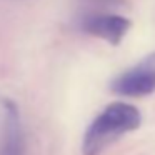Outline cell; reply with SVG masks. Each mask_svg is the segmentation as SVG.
Masks as SVG:
<instances>
[{
  "label": "cell",
  "instance_id": "cell-4",
  "mask_svg": "<svg viewBox=\"0 0 155 155\" xmlns=\"http://www.w3.org/2000/svg\"><path fill=\"white\" fill-rule=\"evenodd\" d=\"M0 155H25V137L17 105L4 100V125L0 138Z\"/></svg>",
  "mask_w": 155,
  "mask_h": 155
},
{
  "label": "cell",
  "instance_id": "cell-3",
  "mask_svg": "<svg viewBox=\"0 0 155 155\" xmlns=\"http://www.w3.org/2000/svg\"><path fill=\"white\" fill-rule=\"evenodd\" d=\"M132 22L127 17L115 14H102V15H90L82 22L84 32L98 37L108 42L110 45H118L127 32L130 30Z\"/></svg>",
  "mask_w": 155,
  "mask_h": 155
},
{
  "label": "cell",
  "instance_id": "cell-2",
  "mask_svg": "<svg viewBox=\"0 0 155 155\" xmlns=\"http://www.w3.org/2000/svg\"><path fill=\"white\" fill-rule=\"evenodd\" d=\"M110 90L120 97L142 98L155 92V52L145 55L134 67L112 80Z\"/></svg>",
  "mask_w": 155,
  "mask_h": 155
},
{
  "label": "cell",
  "instance_id": "cell-1",
  "mask_svg": "<svg viewBox=\"0 0 155 155\" xmlns=\"http://www.w3.org/2000/svg\"><path fill=\"white\" fill-rule=\"evenodd\" d=\"M142 125V114L127 102L108 104L88 125L82 142V155H100L108 145Z\"/></svg>",
  "mask_w": 155,
  "mask_h": 155
}]
</instances>
